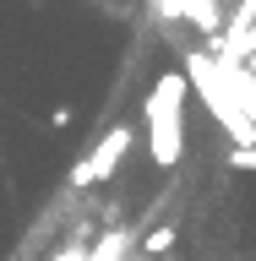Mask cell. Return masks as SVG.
Listing matches in <instances>:
<instances>
[{
  "label": "cell",
  "mask_w": 256,
  "mask_h": 261,
  "mask_svg": "<svg viewBox=\"0 0 256 261\" xmlns=\"http://www.w3.org/2000/svg\"><path fill=\"white\" fill-rule=\"evenodd\" d=\"M180 103H185V76H180V71H164V76L153 82L147 103H142V120H147V158L158 163V169H175V163H180V147H185Z\"/></svg>",
  "instance_id": "6da1fadb"
},
{
  "label": "cell",
  "mask_w": 256,
  "mask_h": 261,
  "mask_svg": "<svg viewBox=\"0 0 256 261\" xmlns=\"http://www.w3.org/2000/svg\"><path fill=\"white\" fill-rule=\"evenodd\" d=\"M131 142H136V125H126V120L109 125V130H104V142L71 169V191H87V185H98V179H109L114 169H120V158L131 152Z\"/></svg>",
  "instance_id": "7a4b0ae2"
},
{
  "label": "cell",
  "mask_w": 256,
  "mask_h": 261,
  "mask_svg": "<svg viewBox=\"0 0 256 261\" xmlns=\"http://www.w3.org/2000/svg\"><path fill=\"white\" fill-rule=\"evenodd\" d=\"M131 250V228H104V240L87 245V261H126Z\"/></svg>",
  "instance_id": "3957f363"
},
{
  "label": "cell",
  "mask_w": 256,
  "mask_h": 261,
  "mask_svg": "<svg viewBox=\"0 0 256 261\" xmlns=\"http://www.w3.org/2000/svg\"><path fill=\"white\" fill-rule=\"evenodd\" d=\"M169 245H175V223H158V228L142 240V250H147V256H169Z\"/></svg>",
  "instance_id": "277c9868"
},
{
  "label": "cell",
  "mask_w": 256,
  "mask_h": 261,
  "mask_svg": "<svg viewBox=\"0 0 256 261\" xmlns=\"http://www.w3.org/2000/svg\"><path fill=\"white\" fill-rule=\"evenodd\" d=\"M49 261H87V245H82V234H71V240H65Z\"/></svg>",
  "instance_id": "5b68a950"
},
{
  "label": "cell",
  "mask_w": 256,
  "mask_h": 261,
  "mask_svg": "<svg viewBox=\"0 0 256 261\" xmlns=\"http://www.w3.org/2000/svg\"><path fill=\"white\" fill-rule=\"evenodd\" d=\"M229 169H245V174H256V147H229Z\"/></svg>",
  "instance_id": "8992f818"
},
{
  "label": "cell",
  "mask_w": 256,
  "mask_h": 261,
  "mask_svg": "<svg viewBox=\"0 0 256 261\" xmlns=\"http://www.w3.org/2000/svg\"><path fill=\"white\" fill-rule=\"evenodd\" d=\"M71 120H77V114L65 109V103H60V109H49V125H55V130H65V125H71Z\"/></svg>",
  "instance_id": "52a82bcc"
}]
</instances>
